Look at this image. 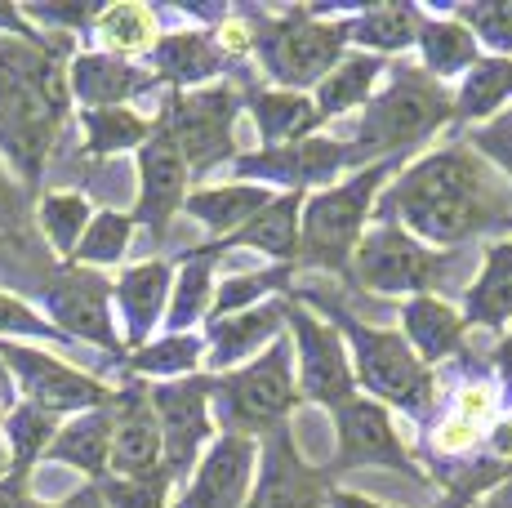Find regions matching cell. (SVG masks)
Here are the masks:
<instances>
[{"instance_id": "23", "label": "cell", "mask_w": 512, "mask_h": 508, "mask_svg": "<svg viewBox=\"0 0 512 508\" xmlns=\"http://www.w3.org/2000/svg\"><path fill=\"white\" fill-rule=\"evenodd\" d=\"M156 85L152 72H143L139 63L116 54H76L72 67H67V90H72V103H81V112H94V107H130V99H139Z\"/></svg>"}, {"instance_id": "11", "label": "cell", "mask_w": 512, "mask_h": 508, "mask_svg": "<svg viewBox=\"0 0 512 508\" xmlns=\"http://www.w3.org/2000/svg\"><path fill=\"white\" fill-rule=\"evenodd\" d=\"M41 304L45 317L63 330L72 344H90L103 348L107 357H116L125 366V335L116 330L112 317V281L94 268H76V263H63L54 277L41 286Z\"/></svg>"}, {"instance_id": "33", "label": "cell", "mask_w": 512, "mask_h": 508, "mask_svg": "<svg viewBox=\"0 0 512 508\" xmlns=\"http://www.w3.org/2000/svg\"><path fill=\"white\" fill-rule=\"evenodd\" d=\"M383 72H388V58H374V54H343V63L334 67L326 81L312 90V103H317V125L334 121V116L352 112V107H366L379 90Z\"/></svg>"}, {"instance_id": "40", "label": "cell", "mask_w": 512, "mask_h": 508, "mask_svg": "<svg viewBox=\"0 0 512 508\" xmlns=\"http://www.w3.org/2000/svg\"><path fill=\"white\" fill-rule=\"evenodd\" d=\"M58 428H63L58 424V415H49V410L32 406V402H18V410L5 419V446H9L14 468H27V473H32L36 459L49 455Z\"/></svg>"}, {"instance_id": "7", "label": "cell", "mask_w": 512, "mask_h": 508, "mask_svg": "<svg viewBox=\"0 0 512 508\" xmlns=\"http://www.w3.org/2000/svg\"><path fill=\"white\" fill-rule=\"evenodd\" d=\"M303 406L299 375H294V344L281 335L272 348H263L254 361L210 375V410L219 433H241L263 442L268 433L290 424V415Z\"/></svg>"}, {"instance_id": "41", "label": "cell", "mask_w": 512, "mask_h": 508, "mask_svg": "<svg viewBox=\"0 0 512 508\" xmlns=\"http://www.w3.org/2000/svg\"><path fill=\"white\" fill-rule=\"evenodd\" d=\"M134 214H121V210H98L94 214V223H90V232L81 237V246H76L72 254V263L76 268H112V263H121L125 259V250H130V241H134Z\"/></svg>"}, {"instance_id": "51", "label": "cell", "mask_w": 512, "mask_h": 508, "mask_svg": "<svg viewBox=\"0 0 512 508\" xmlns=\"http://www.w3.org/2000/svg\"><path fill=\"white\" fill-rule=\"evenodd\" d=\"M477 508H512V473H508L504 482L495 486V491H486V495H481Z\"/></svg>"}, {"instance_id": "4", "label": "cell", "mask_w": 512, "mask_h": 508, "mask_svg": "<svg viewBox=\"0 0 512 508\" xmlns=\"http://www.w3.org/2000/svg\"><path fill=\"white\" fill-rule=\"evenodd\" d=\"M294 299H299V304H312L317 317H326L343 335L361 397H370V402H379L388 410H401V415L419 428L432 424V410H437V375L415 357V348L406 344L401 330L370 326V321L352 317L348 308L334 304L326 295L294 290Z\"/></svg>"}, {"instance_id": "1", "label": "cell", "mask_w": 512, "mask_h": 508, "mask_svg": "<svg viewBox=\"0 0 512 508\" xmlns=\"http://www.w3.org/2000/svg\"><path fill=\"white\" fill-rule=\"evenodd\" d=\"M379 219L401 223L428 250L450 254L468 237L512 228V188L468 139H450L401 165L379 197Z\"/></svg>"}, {"instance_id": "8", "label": "cell", "mask_w": 512, "mask_h": 508, "mask_svg": "<svg viewBox=\"0 0 512 508\" xmlns=\"http://www.w3.org/2000/svg\"><path fill=\"white\" fill-rule=\"evenodd\" d=\"M241 90L228 81L205 85V90L170 94L165 107L156 112V130L179 148L192 179H205L210 170L236 161V116H241Z\"/></svg>"}, {"instance_id": "10", "label": "cell", "mask_w": 512, "mask_h": 508, "mask_svg": "<svg viewBox=\"0 0 512 508\" xmlns=\"http://www.w3.org/2000/svg\"><path fill=\"white\" fill-rule=\"evenodd\" d=\"M290 344H294V375H299V397L321 410H343L352 397H361L357 375H352V357L343 335L326 317H317L308 304L290 295Z\"/></svg>"}, {"instance_id": "26", "label": "cell", "mask_w": 512, "mask_h": 508, "mask_svg": "<svg viewBox=\"0 0 512 508\" xmlns=\"http://www.w3.org/2000/svg\"><path fill=\"white\" fill-rule=\"evenodd\" d=\"M459 312H464V326H486V330L512 326V232L486 246Z\"/></svg>"}, {"instance_id": "31", "label": "cell", "mask_w": 512, "mask_h": 508, "mask_svg": "<svg viewBox=\"0 0 512 508\" xmlns=\"http://www.w3.org/2000/svg\"><path fill=\"white\" fill-rule=\"evenodd\" d=\"M423 23V5H366L348 14V45L374 58H401L415 50Z\"/></svg>"}, {"instance_id": "38", "label": "cell", "mask_w": 512, "mask_h": 508, "mask_svg": "<svg viewBox=\"0 0 512 508\" xmlns=\"http://www.w3.org/2000/svg\"><path fill=\"white\" fill-rule=\"evenodd\" d=\"M94 214L98 210L81 197V192H45L41 205H36V228H41V237L54 246L58 259L72 263L76 246H81V237L90 232Z\"/></svg>"}, {"instance_id": "13", "label": "cell", "mask_w": 512, "mask_h": 508, "mask_svg": "<svg viewBox=\"0 0 512 508\" xmlns=\"http://www.w3.org/2000/svg\"><path fill=\"white\" fill-rule=\"evenodd\" d=\"M334 459L326 464V477L352 473V468H392V473L410 477V482H428V473L410 459V446L401 428L392 424L388 406L370 402V397H352L343 410H334Z\"/></svg>"}, {"instance_id": "25", "label": "cell", "mask_w": 512, "mask_h": 508, "mask_svg": "<svg viewBox=\"0 0 512 508\" xmlns=\"http://www.w3.org/2000/svg\"><path fill=\"white\" fill-rule=\"evenodd\" d=\"M223 241H210V246H196L174 259V290H170V308H165V335H192L196 321H210L214 308V268L223 259Z\"/></svg>"}, {"instance_id": "18", "label": "cell", "mask_w": 512, "mask_h": 508, "mask_svg": "<svg viewBox=\"0 0 512 508\" xmlns=\"http://www.w3.org/2000/svg\"><path fill=\"white\" fill-rule=\"evenodd\" d=\"M112 473L107 477H152L165 473V455H161V424H156L152 397H147L143 379H130L112 393Z\"/></svg>"}, {"instance_id": "2", "label": "cell", "mask_w": 512, "mask_h": 508, "mask_svg": "<svg viewBox=\"0 0 512 508\" xmlns=\"http://www.w3.org/2000/svg\"><path fill=\"white\" fill-rule=\"evenodd\" d=\"M72 41L54 32L0 36V156L23 174V188L45 179V161L67 125Z\"/></svg>"}, {"instance_id": "15", "label": "cell", "mask_w": 512, "mask_h": 508, "mask_svg": "<svg viewBox=\"0 0 512 508\" xmlns=\"http://www.w3.org/2000/svg\"><path fill=\"white\" fill-rule=\"evenodd\" d=\"M236 183H259L272 192H303L308 197L330 183H339V174H352V152L348 143L312 134V139L285 143V148H259V152H241L232 161Z\"/></svg>"}, {"instance_id": "37", "label": "cell", "mask_w": 512, "mask_h": 508, "mask_svg": "<svg viewBox=\"0 0 512 508\" xmlns=\"http://www.w3.org/2000/svg\"><path fill=\"white\" fill-rule=\"evenodd\" d=\"M94 36L103 41V54L116 58H134V54H152V45L161 41V14L147 5H107L94 18Z\"/></svg>"}, {"instance_id": "22", "label": "cell", "mask_w": 512, "mask_h": 508, "mask_svg": "<svg viewBox=\"0 0 512 508\" xmlns=\"http://www.w3.org/2000/svg\"><path fill=\"white\" fill-rule=\"evenodd\" d=\"M170 290H174V259L130 263L112 281V304L125 326V353H139L143 344H152L156 326H165Z\"/></svg>"}, {"instance_id": "21", "label": "cell", "mask_w": 512, "mask_h": 508, "mask_svg": "<svg viewBox=\"0 0 512 508\" xmlns=\"http://www.w3.org/2000/svg\"><path fill=\"white\" fill-rule=\"evenodd\" d=\"M147 63H152L156 85H170V94H187L219 85V76L232 67V58L219 45L214 27H183V32H161Z\"/></svg>"}, {"instance_id": "14", "label": "cell", "mask_w": 512, "mask_h": 508, "mask_svg": "<svg viewBox=\"0 0 512 508\" xmlns=\"http://www.w3.org/2000/svg\"><path fill=\"white\" fill-rule=\"evenodd\" d=\"M0 361L9 366L23 402L49 410V415H85V410H98L112 402L116 388H107L90 370H76L72 361L45 353V348L18 344V339H0Z\"/></svg>"}, {"instance_id": "24", "label": "cell", "mask_w": 512, "mask_h": 508, "mask_svg": "<svg viewBox=\"0 0 512 508\" xmlns=\"http://www.w3.org/2000/svg\"><path fill=\"white\" fill-rule=\"evenodd\" d=\"M401 335L415 348V357L432 370V366H441V361L464 357L468 326H464V312L450 304V299L419 295V299L401 304Z\"/></svg>"}, {"instance_id": "46", "label": "cell", "mask_w": 512, "mask_h": 508, "mask_svg": "<svg viewBox=\"0 0 512 508\" xmlns=\"http://www.w3.org/2000/svg\"><path fill=\"white\" fill-rule=\"evenodd\" d=\"M0 508H41L32 495V473L27 468H9L0 477Z\"/></svg>"}, {"instance_id": "19", "label": "cell", "mask_w": 512, "mask_h": 508, "mask_svg": "<svg viewBox=\"0 0 512 508\" xmlns=\"http://www.w3.org/2000/svg\"><path fill=\"white\" fill-rule=\"evenodd\" d=\"M187 183H192L187 161L179 156V148L156 130L139 148V201H134V223L147 228V237H152L156 246H161L165 232H170V219L183 210Z\"/></svg>"}, {"instance_id": "39", "label": "cell", "mask_w": 512, "mask_h": 508, "mask_svg": "<svg viewBox=\"0 0 512 508\" xmlns=\"http://www.w3.org/2000/svg\"><path fill=\"white\" fill-rule=\"evenodd\" d=\"M432 9L464 23L477 36L481 54L512 58V0H468V5H432Z\"/></svg>"}, {"instance_id": "6", "label": "cell", "mask_w": 512, "mask_h": 508, "mask_svg": "<svg viewBox=\"0 0 512 508\" xmlns=\"http://www.w3.org/2000/svg\"><path fill=\"white\" fill-rule=\"evenodd\" d=\"M250 23L254 58L263 63V76L272 90L308 94L343 63L348 54V14L334 18L330 9H281V14H263V9H241Z\"/></svg>"}, {"instance_id": "17", "label": "cell", "mask_w": 512, "mask_h": 508, "mask_svg": "<svg viewBox=\"0 0 512 508\" xmlns=\"http://www.w3.org/2000/svg\"><path fill=\"white\" fill-rule=\"evenodd\" d=\"M254 473H259V442L241 433H219L170 508H245Z\"/></svg>"}, {"instance_id": "45", "label": "cell", "mask_w": 512, "mask_h": 508, "mask_svg": "<svg viewBox=\"0 0 512 508\" xmlns=\"http://www.w3.org/2000/svg\"><path fill=\"white\" fill-rule=\"evenodd\" d=\"M23 197L27 188H18V179H9L0 165V237H23Z\"/></svg>"}, {"instance_id": "48", "label": "cell", "mask_w": 512, "mask_h": 508, "mask_svg": "<svg viewBox=\"0 0 512 508\" xmlns=\"http://www.w3.org/2000/svg\"><path fill=\"white\" fill-rule=\"evenodd\" d=\"M326 508H397V504H379V500H370V495H361V491H343V486H334ZM437 508H455V504H437Z\"/></svg>"}, {"instance_id": "12", "label": "cell", "mask_w": 512, "mask_h": 508, "mask_svg": "<svg viewBox=\"0 0 512 508\" xmlns=\"http://www.w3.org/2000/svg\"><path fill=\"white\" fill-rule=\"evenodd\" d=\"M156 410V424H161V455H165V473L170 482L187 486V477L196 473L201 455L210 451V442L219 437L210 410V375H187L170 379V384H152L147 388Z\"/></svg>"}, {"instance_id": "42", "label": "cell", "mask_w": 512, "mask_h": 508, "mask_svg": "<svg viewBox=\"0 0 512 508\" xmlns=\"http://www.w3.org/2000/svg\"><path fill=\"white\" fill-rule=\"evenodd\" d=\"M103 508H170L174 500V482L170 473H152V477H103L98 482Z\"/></svg>"}, {"instance_id": "28", "label": "cell", "mask_w": 512, "mask_h": 508, "mask_svg": "<svg viewBox=\"0 0 512 508\" xmlns=\"http://www.w3.org/2000/svg\"><path fill=\"white\" fill-rule=\"evenodd\" d=\"M419 67L432 76V81H459V76H468L472 67L481 63V45L477 36L468 32L464 23H455V18H446L441 9H423V23H419Z\"/></svg>"}, {"instance_id": "9", "label": "cell", "mask_w": 512, "mask_h": 508, "mask_svg": "<svg viewBox=\"0 0 512 508\" xmlns=\"http://www.w3.org/2000/svg\"><path fill=\"white\" fill-rule=\"evenodd\" d=\"M446 263L450 254L428 250L401 223L379 219L366 228L357 254H352V286L406 304V299L419 295H437L441 281H446Z\"/></svg>"}, {"instance_id": "16", "label": "cell", "mask_w": 512, "mask_h": 508, "mask_svg": "<svg viewBox=\"0 0 512 508\" xmlns=\"http://www.w3.org/2000/svg\"><path fill=\"white\" fill-rule=\"evenodd\" d=\"M334 482L326 468L308 464L294 442V428L285 424L259 442V473H254L245 508H326Z\"/></svg>"}, {"instance_id": "27", "label": "cell", "mask_w": 512, "mask_h": 508, "mask_svg": "<svg viewBox=\"0 0 512 508\" xmlns=\"http://www.w3.org/2000/svg\"><path fill=\"white\" fill-rule=\"evenodd\" d=\"M112 428H116L112 402L98 410H85V415H72L58 428L54 446H49V459L76 468V473L90 477V486H98L112 473Z\"/></svg>"}, {"instance_id": "49", "label": "cell", "mask_w": 512, "mask_h": 508, "mask_svg": "<svg viewBox=\"0 0 512 508\" xmlns=\"http://www.w3.org/2000/svg\"><path fill=\"white\" fill-rule=\"evenodd\" d=\"M490 370H499V384L512 388V330L495 344V353H490Z\"/></svg>"}, {"instance_id": "20", "label": "cell", "mask_w": 512, "mask_h": 508, "mask_svg": "<svg viewBox=\"0 0 512 508\" xmlns=\"http://www.w3.org/2000/svg\"><path fill=\"white\" fill-rule=\"evenodd\" d=\"M285 321H290V295L219 321H205V375H228V370L254 361L263 348H272L285 335Z\"/></svg>"}, {"instance_id": "44", "label": "cell", "mask_w": 512, "mask_h": 508, "mask_svg": "<svg viewBox=\"0 0 512 508\" xmlns=\"http://www.w3.org/2000/svg\"><path fill=\"white\" fill-rule=\"evenodd\" d=\"M464 139L477 148L481 156H486L490 165H495L499 174L508 179V188H512V107L508 112H499L495 121H486V125H472V130L464 134Z\"/></svg>"}, {"instance_id": "29", "label": "cell", "mask_w": 512, "mask_h": 508, "mask_svg": "<svg viewBox=\"0 0 512 508\" xmlns=\"http://www.w3.org/2000/svg\"><path fill=\"white\" fill-rule=\"evenodd\" d=\"M245 107L254 116V130H259L263 148H285V143L312 139L321 130L317 125V103L312 94H290V90H263V85H245Z\"/></svg>"}, {"instance_id": "52", "label": "cell", "mask_w": 512, "mask_h": 508, "mask_svg": "<svg viewBox=\"0 0 512 508\" xmlns=\"http://www.w3.org/2000/svg\"><path fill=\"white\" fill-rule=\"evenodd\" d=\"M54 508H103V495H98V486H81V491H72L63 504Z\"/></svg>"}, {"instance_id": "43", "label": "cell", "mask_w": 512, "mask_h": 508, "mask_svg": "<svg viewBox=\"0 0 512 508\" xmlns=\"http://www.w3.org/2000/svg\"><path fill=\"white\" fill-rule=\"evenodd\" d=\"M0 339H18V344L23 339H45V344H63V348L72 344L45 312H36L27 299L9 295V290H0Z\"/></svg>"}, {"instance_id": "53", "label": "cell", "mask_w": 512, "mask_h": 508, "mask_svg": "<svg viewBox=\"0 0 512 508\" xmlns=\"http://www.w3.org/2000/svg\"><path fill=\"white\" fill-rule=\"evenodd\" d=\"M14 468V459H9V446H5V433H0V477Z\"/></svg>"}, {"instance_id": "5", "label": "cell", "mask_w": 512, "mask_h": 508, "mask_svg": "<svg viewBox=\"0 0 512 508\" xmlns=\"http://www.w3.org/2000/svg\"><path fill=\"white\" fill-rule=\"evenodd\" d=\"M406 161H374L366 170H352L348 179L330 183L303 197L299 219V259L294 268H317L352 286V254L370 228V210L383 197L388 179H397Z\"/></svg>"}, {"instance_id": "30", "label": "cell", "mask_w": 512, "mask_h": 508, "mask_svg": "<svg viewBox=\"0 0 512 508\" xmlns=\"http://www.w3.org/2000/svg\"><path fill=\"white\" fill-rule=\"evenodd\" d=\"M272 201H277V192L259 188V183H214V188L187 192L183 210L192 214L201 228H210L214 241H228L232 232H241L245 223L259 210H268Z\"/></svg>"}, {"instance_id": "3", "label": "cell", "mask_w": 512, "mask_h": 508, "mask_svg": "<svg viewBox=\"0 0 512 508\" xmlns=\"http://www.w3.org/2000/svg\"><path fill=\"white\" fill-rule=\"evenodd\" d=\"M383 76L388 81L361 107L357 134L348 139L352 170H366L374 161H410L423 143L455 125V90L432 81L419 63L392 58Z\"/></svg>"}, {"instance_id": "32", "label": "cell", "mask_w": 512, "mask_h": 508, "mask_svg": "<svg viewBox=\"0 0 512 508\" xmlns=\"http://www.w3.org/2000/svg\"><path fill=\"white\" fill-rule=\"evenodd\" d=\"M299 219H303V192H277L268 210H259L241 232L223 241V250H259L272 263H294L299 259Z\"/></svg>"}, {"instance_id": "34", "label": "cell", "mask_w": 512, "mask_h": 508, "mask_svg": "<svg viewBox=\"0 0 512 508\" xmlns=\"http://www.w3.org/2000/svg\"><path fill=\"white\" fill-rule=\"evenodd\" d=\"M512 103V58H481L455 90V125H486Z\"/></svg>"}, {"instance_id": "50", "label": "cell", "mask_w": 512, "mask_h": 508, "mask_svg": "<svg viewBox=\"0 0 512 508\" xmlns=\"http://www.w3.org/2000/svg\"><path fill=\"white\" fill-rule=\"evenodd\" d=\"M18 410V384H14V375H9V366L0 361V428H5V419Z\"/></svg>"}, {"instance_id": "35", "label": "cell", "mask_w": 512, "mask_h": 508, "mask_svg": "<svg viewBox=\"0 0 512 508\" xmlns=\"http://www.w3.org/2000/svg\"><path fill=\"white\" fill-rule=\"evenodd\" d=\"M81 134H85V156H116V152H139L156 134V116H143L134 107H94L81 112Z\"/></svg>"}, {"instance_id": "47", "label": "cell", "mask_w": 512, "mask_h": 508, "mask_svg": "<svg viewBox=\"0 0 512 508\" xmlns=\"http://www.w3.org/2000/svg\"><path fill=\"white\" fill-rule=\"evenodd\" d=\"M486 455H495L499 464H512V410L504 419H499L495 428H490V437H486Z\"/></svg>"}, {"instance_id": "36", "label": "cell", "mask_w": 512, "mask_h": 508, "mask_svg": "<svg viewBox=\"0 0 512 508\" xmlns=\"http://www.w3.org/2000/svg\"><path fill=\"white\" fill-rule=\"evenodd\" d=\"M205 366V335H161L152 344H143L139 353L125 357V375L130 379H156V384H170V379L201 375Z\"/></svg>"}]
</instances>
